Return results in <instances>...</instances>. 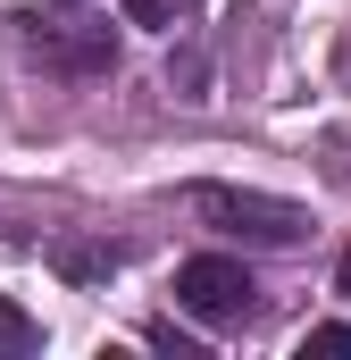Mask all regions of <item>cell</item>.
I'll list each match as a JSON object with an SVG mask.
<instances>
[{
	"instance_id": "obj_1",
	"label": "cell",
	"mask_w": 351,
	"mask_h": 360,
	"mask_svg": "<svg viewBox=\"0 0 351 360\" xmlns=\"http://www.w3.org/2000/svg\"><path fill=\"white\" fill-rule=\"evenodd\" d=\"M8 25H17V51L42 76H76V84L117 76V25L92 17V8H17Z\"/></svg>"
},
{
	"instance_id": "obj_2",
	"label": "cell",
	"mask_w": 351,
	"mask_h": 360,
	"mask_svg": "<svg viewBox=\"0 0 351 360\" xmlns=\"http://www.w3.org/2000/svg\"><path fill=\"white\" fill-rule=\"evenodd\" d=\"M184 210L209 226V235H234V243H260V252H293L318 235V218L301 201H276L251 184H184Z\"/></svg>"
},
{
	"instance_id": "obj_3",
	"label": "cell",
	"mask_w": 351,
	"mask_h": 360,
	"mask_svg": "<svg viewBox=\"0 0 351 360\" xmlns=\"http://www.w3.org/2000/svg\"><path fill=\"white\" fill-rule=\"evenodd\" d=\"M176 302H184L201 327H251L260 285H251V269H243V260L201 252V260H184V269H176Z\"/></svg>"
},
{
	"instance_id": "obj_4",
	"label": "cell",
	"mask_w": 351,
	"mask_h": 360,
	"mask_svg": "<svg viewBox=\"0 0 351 360\" xmlns=\"http://www.w3.org/2000/svg\"><path fill=\"white\" fill-rule=\"evenodd\" d=\"M25 352H42V319L0 293V360H25Z\"/></svg>"
},
{
	"instance_id": "obj_5",
	"label": "cell",
	"mask_w": 351,
	"mask_h": 360,
	"mask_svg": "<svg viewBox=\"0 0 351 360\" xmlns=\"http://www.w3.org/2000/svg\"><path fill=\"white\" fill-rule=\"evenodd\" d=\"M184 17H201V0H126V25H151V34H176Z\"/></svg>"
},
{
	"instance_id": "obj_6",
	"label": "cell",
	"mask_w": 351,
	"mask_h": 360,
	"mask_svg": "<svg viewBox=\"0 0 351 360\" xmlns=\"http://www.w3.org/2000/svg\"><path fill=\"white\" fill-rule=\"evenodd\" d=\"M59 269L67 276H109L117 269V243H59Z\"/></svg>"
},
{
	"instance_id": "obj_7",
	"label": "cell",
	"mask_w": 351,
	"mask_h": 360,
	"mask_svg": "<svg viewBox=\"0 0 351 360\" xmlns=\"http://www.w3.org/2000/svg\"><path fill=\"white\" fill-rule=\"evenodd\" d=\"M301 352H351V327H343V319H335V327H310Z\"/></svg>"
},
{
	"instance_id": "obj_8",
	"label": "cell",
	"mask_w": 351,
	"mask_h": 360,
	"mask_svg": "<svg viewBox=\"0 0 351 360\" xmlns=\"http://www.w3.org/2000/svg\"><path fill=\"white\" fill-rule=\"evenodd\" d=\"M335 293H343V302H351V252H343V260H335Z\"/></svg>"
}]
</instances>
